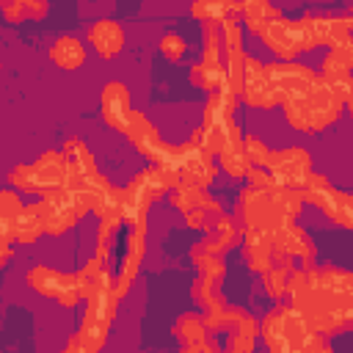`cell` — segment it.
Here are the masks:
<instances>
[{"label": "cell", "instance_id": "obj_1", "mask_svg": "<svg viewBox=\"0 0 353 353\" xmlns=\"http://www.w3.org/2000/svg\"><path fill=\"white\" fill-rule=\"evenodd\" d=\"M146 251V223H127L124 218H105L97 229V259L110 270L113 290L124 298L141 270Z\"/></svg>", "mask_w": 353, "mask_h": 353}, {"label": "cell", "instance_id": "obj_2", "mask_svg": "<svg viewBox=\"0 0 353 353\" xmlns=\"http://www.w3.org/2000/svg\"><path fill=\"white\" fill-rule=\"evenodd\" d=\"M259 336L265 339L268 353H334L328 339L309 328L292 303H276L259 320Z\"/></svg>", "mask_w": 353, "mask_h": 353}, {"label": "cell", "instance_id": "obj_3", "mask_svg": "<svg viewBox=\"0 0 353 353\" xmlns=\"http://www.w3.org/2000/svg\"><path fill=\"white\" fill-rule=\"evenodd\" d=\"M290 303L292 309L309 323V328H314L317 334H323L325 339L328 336H336L347 328V317L339 314L323 295L320 290V276H317V268H309V270H295L292 273V281H290Z\"/></svg>", "mask_w": 353, "mask_h": 353}, {"label": "cell", "instance_id": "obj_4", "mask_svg": "<svg viewBox=\"0 0 353 353\" xmlns=\"http://www.w3.org/2000/svg\"><path fill=\"white\" fill-rule=\"evenodd\" d=\"M281 110H284V119H287L290 127H295L301 132H320V130L339 121V116L345 110V102L320 77L309 91L284 99Z\"/></svg>", "mask_w": 353, "mask_h": 353}, {"label": "cell", "instance_id": "obj_5", "mask_svg": "<svg viewBox=\"0 0 353 353\" xmlns=\"http://www.w3.org/2000/svg\"><path fill=\"white\" fill-rule=\"evenodd\" d=\"M179 185V174L160 168V165H146L141 168L130 185L124 188V221L127 223H146V212L149 207L168 196L174 188Z\"/></svg>", "mask_w": 353, "mask_h": 353}, {"label": "cell", "instance_id": "obj_6", "mask_svg": "<svg viewBox=\"0 0 353 353\" xmlns=\"http://www.w3.org/2000/svg\"><path fill=\"white\" fill-rule=\"evenodd\" d=\"M212 157H215V154H212V149H210L207 132H204L201 127H196L185 143L174 146L171 171L179 174V185L207 190V188L215 182V176H218V165H215Z\"/></svg>", "mask_w": 353, "mask_h": 353}, {"label": "cell", "instance_id": "obj_7", "mask_svg": "<svg viewBox=\"0 0 353 353\" xmlns=\"http://www.w3.org/2000/svg\"><path fill=\"white\" fill-rule=\"evenodd\" d=\"M61 154L66 160V188L80 190L88 199V207H94L97 199L105 193L108 179L99 174L91 149L80 138H66L61 146Z\"/></svg>", "mask_w": 353, "mask_h": 353}, {"label": "cell", "instance_id": "obj_8", "mask_svg": "<svg viewBox=\"0 0 353 353\" xmlns=\"http://www.w3.org/2000/svg\"><path fill=\"white\" fill-rule=\"evenodd\" d=\"M116 306H119V295L110 287L99 290L94 298L85 301V312L80 317V328H77V339L83 345L85 353H99L105 339H108V328L116 320Z\"/></svg>", "mask_w": 353, "mask_h": 353}, {"label": "cell", "instance_id": "obj_9", "mask_svg": "<svg viewBox=\"0 0 353 353\" xmlns=\"http://www.w3.org/2000/svg\"><path fill=\"white\" fill-rule=\"evenodd\" d=\"M237 218L243 221V229H262L276 234L279 229L290 226L287 218L281 215L273 190H256V188H243L237 196Z\"/></svg>", "mask_w": 353, "mask_h": 353}, {"label": "cell", "instance_id": "obj_10", "mask_svg": "<svg viewBox=\"0 0 353 353\" xmlns=\"http://www.w3.org/2000/svg\"><path fill=\"white\" fill-rule=\"evenodd\" d=\"M301 196H303V201L314 204L328 221L353 232V196L334 188L323 174H312L309 182L303 185Z\"/></svg>", "mask_w": 353, "mask_h": 353}, {"label": "cell", "instance_id": "obj_11", "mask_svg": "<svg viewBox=\"0 0 353 353\" xmlns=\"http://www.w3.org/2000/svg\"><path fill=\"white\" fill-rule=\"evenodd\" d=\"M39 204H41V218H44V234H52V237L77 226L80 218L91 210L88 199L80 190H69V188L39 199Z\"/></svg>", "mask_w": 353, "mask_h": 353}, {"label": "cell", "instance_id": "obj_12", "mask_svg": "<svg viewBox=\"0 0 353 353\" xmlns=\"http://www.w3.org/2000/svg\"><path fill=\"white\" fill-rule=\"evenodd\" d=\"M124 135H127V141L135 146V152L149 160V165H160V168H168V171H171L174 146L163 141L157 124H154L146 113L135 110L132 119H130V124H127V130H124Z\"/></svg>", "mask_w": 353, "mask_h": 353}, {"label": "cell", "instance_id": "obj_13", "mask_svg": "<svg viewBox=\"0 0 353 353\" xmlns=\"http://www.w3.org/2000/svg\"><path fill=\"white\" fill-rule=\"evenodd\" d=\"M314 243L298 223H290L273 234V265H281L287 270H309L314 268Z\"/></svg>", "mask_w": 353, "mask_h": 353}, {"label": "cell", "instance_id": "obj_14", "mask_svg": "<svg viewBox=\"0 0 353 353\" xmlns=\"http://www.w3.org/2000/svg\"><path fill=\"white\" fill-rule=\"evenodd\" d=\"M28 287L36 295H44V298L55 301L63 309H72V306H77L83 301L80 287H77V276L55 270V268H47V265H33L28 270Z\"/></svg>", "mask_w": 353, "mask_h": 353}, {"label": "cell", "instance_id": "obj_15", "mask_svg": "<svg viewBox=\"0 0 353 353\" xmlns=\"http://www.w3.org/2000/svg\"><path fill=\"white\" fill-rule=\"evenodd\" d=\"M268 168L273 171L279 185L287 188V190H303V185L314 174L312 171V154L303 146H287V149L273 152Z\"/></svg>", "mask_w": 353, "mask_h": 353}, {"label": "cell", "instance_id": "obj_16", "mask_svg": "<svg viewBox=\"0 0 353 353\" xmlns=\"http://www.w3.org/2000/svg\"><path fill=\"white\" fill-rule=\"evenodd\" d=\"M268 74H270L281 102L309 91L320 80V72H314L298 61H273V63H268Z\"/></svg>", "mask_w": 353, "mask_h": 353}, {"label": "cell", "instance_id": "obj_17", "mask_svg": "<svg viewBox=\"0 0 353 353\" xmlns=\"http://www.w3.org/2000/svg\"><path fill=\"white\" fill-rule=\"evenodd\" d=\"M240 97L248 108H259V110H270V108L281 105L279 91L268 74V63H262L259 58L248 55V69H245V83H243Z\"/></svg>", "mask_w": 353, "mask_h": 353}, {"label": "cell", "instance_id": "obj_18", "mask_svg": "<svg viewBox=\"0 0 353 353\" xmlns=\"http://www.w3.org/2000/svg\"><path fill=\"white\" fill-rule=\"evenodd\" d=\"M132 113L135 110H132V102H130V88L121 80H108L99 91V116H102V121L110 130L124 132Z\"/></svg>", "mask_w": 353, "mask_h": 353}, {"label": "cell", "instance_id": "obj_19", "mask_svg": "<svg viewBox=\"0 0 353 353\" xmlns=\"http://www.w3.org/2000/svg\"><path fill=\"white\" fill-rule=\"evenodd\" d=\"M317 276H320V290H323L325 301L339 314H345L350 320V314H353V273L325 265V268H317Z\"/></svg>", "mask_w": 353, "mask_h": 353}, {"label": "cell", "instance_id": "obj_20", "mask_svg": "<svg viewBox=\"0 0 353 353\" xmlns=\"http://www.w3.org/2000/svg\"><path fill=\"white\" fill-rule=\"evenodd\" d=\"M259 39L268 44V50L279 58V61H292L301 50V33H298V19H287V17H279L273 19L262 33Z\"/></svg>", "mask_w": 353, "mask_h": 353}, {"label": "cell", "instance_id": "obj_21", "mask_svg": "<svg viewBox=\"0 0 353 353\" xmlns=\"http://www.w3.org/2000/svg\"><path fill=\"white\" fill-rule=\"evenodd\" d=\"M30 165H33V176H36V196L44 199V196L66 188V160L61 152L47 149Z\"/></svg>", "mask_w": 353, "mask_h": 353}, {"label": "cell", "instance_id": "obj_22", "mask_svg": "<svg viewBox=\"0 0 353 353\" xmlns=\"http://www.w3.org/2000/svg\"><path fill=\"white\" fill-rule=\"evenodd\" d=\"M243 259L254 273H265L273 268V234L262 229H243Z\"/></svg>", "mask_w": 353, "mask_h": 353}, {"label": "cell", "instance_id": "obj_23", "mask_svg": "<svg viewBox=\"0 0 353 353\" xmlns=\"http://www.w3.org/2000/svg\"><path fill=\"white\" fill-rule=\"evenodd\" d=\"M88 41H91V47H94V52L99 58L110 61V58H116L124 50V28L116 19H110V17H102V19H97L91 25Z\"/></svg>", "mask_w": 353, "mask_h": 353}, {"label": "cell", "instance_id": "obj_24", "mask_svg": "<svg viewBox=\"0 0 353 353\" xmlns=\"http://www.w3.org/2000/svg\"><path fill=\"white\" fill-rule=\"evenodd\" d=\"M50 61L63 72H74L85 61V47L77 36H58L50 47Z\"/></svg>", "mask_w": 353, "mask_h": 353}, {"label": "cell", "instance_id": "obj_25", "mask_svg": "<svg viewBox=\"0 0 353 353\" xmlns=\"http://www.w3.org/2000/svg\"><path fill=\"white\" fill-rule=\"evenodd\" d=\"M240 226H237V221L234 218H229V215H221L218 221H215V226H212V232L210 234H204V240H201V245L210 251V254H226L229 248H234L237 245V240H240Z\"/></svg>", "mask_w": 353, "mask_h": 353}, {"label": "cell", "instance_id": "obj_26", "mask_svg": "<svg viewBox=\"0 0 353 353\" xmlns=\"http://www.w3.org/2000/svg\"><path fill=\"white\" fill-rule=\"evenodd\" d=\"M77 287H80V295H83V301H88V298H94L99 290H105V287H110L113 284V276H110V270L94 256V259H88L77 273Z\"/></svg>", "mask_w": 353, "mask_h": 353}, {"label": "cell", "instance_id": "obj_27", "mask_svg": "<svg viewBox=\"0 0 353 353\" xmlns=\"http://www.w3.org/2000/svg\"><path fill=\"white\" fill-rule=\"evenodd\" d=\"M44 234V218H41V204L33 201V204H25L22 212L17 215L14 221V240L28 245V243H36L39 237Z\"/></svg>", "mask_w": 353, "mask_h": 353}, {"label": "cell", "instance_id": "obj_28", "mask_svg": "<svg viewBox=\"0 0 353 353\" xmlns=\"http://www.w3.org/2000/svg\"><path fill=\"white\" fill-rule=\"evenodd\" d=\"M171 334H174L182 345H201V342L210 339V328H207L204 317L196 314V312H185V314H179L176 323L171 325Z\"/></svg>", "mask_w": 353, "mask_h": 353}, {"label": "cell", "instance_id": "obj_29", "mask_svg": "<svg viewBox=\"0 0 353 353\" xmlns=\"http://www.w3.org/2000/svg\"><path fill=\"white\" fill-rule=\"evenodd\" d=\"M353 39V14H334L323 22V44L328 50H342Z\"/></svg>", "mask_w": 353, "mask_h": 353}, {"label": "cell", "instance_id": "obj_30", "mask_svg": "<svg viewBox=\"0 0 353 353\" xmlns=\"http://www.w3.org/2000/svg\"><path fill=\"white\" fill-rule=\"evenodd\" d=\"M281 17V11L276 8V6H270V3H265V0H248V3H243V22H245V28L251 30V33H262L273 19H279Z\"/></svg>", "mask_w": 353, "mask_h": 353}, {"label": "cell", "instance_id": "obj_31", "mask_svg": "<svg viewBox=\"0 0 353 353\" xmlns=\"http://www.w3.org/2000/svg\"><path fill=\"white\" fill-rule=\"evenodd\" d=\"M190 262L199 268V273H204V276H210V279H215V281H223V276H226V262H223V256H221V254H210L201 243H196V245L190 248Z\"/></svg>", "mask_w": 353, "mask_h": 353}, {"label": "cell", "instance_id": "obj_32", "mask_svg": "<svg viewBox=\"0 0 353 353\" xmlns=\"http://www.w3.org/2000/svg\"><path fill=\"white\" fill-rule=\"evenodd\" d=\"M212 196H207V190H199V188H188V185H176L171 193H168V204L179 212H190V210H199L210 201Z\"/></svg>", "mask_w": 353, "mask_h": 353}, {"label": "cell", "instance_id": "obj_33", "mask_svg": "<svg viewBox=\"0 0 353 353\" xmlns=\"http://www.w3.org/2000/svg\"><path fill=\"white\" fill-rule=\"evenodd\" d=\"M292 273L295 270H287L281 265H273L262 273V287H265V295L273 298V301H281L284 295H290V281H292Z\"/></svg>", "mask_w": 353, "mask_h": 353}, {"label": "cell", "instance_id": "obj_34", "mask_svg": "<svg viewBox=\"0 0 353 353\" xmlns=\"http://www.w3.org/2000/svg\"><path fill=\"white\" fill-rule=\"evenodd\" d=\"M91 212H97L99 221H105V218H124V188L108 185L105 193L91 207Z\"/></svg>", "mask_w": 353, "mask_h": 353}, {"label": "cell", "instance_id": "obj_35", "mask_svg": "<svg viewBox=\"0 0 353 353\" xmlns=\"http://www.w3.org/2000/svg\"><path fill=\"white\" fill-rule=\"evenodd\" d=\"M215 157H218L221 168H223L229 176L243 179V176L251 171V160H248V154H245V146H243V143H240V146H232V149H223V152H218Z\"/></svg>", "mask_w": 353, "mask_h": 353}, {"label": "cell", "instance_id": "obj_36", "mask_svg": "<svg viewBox=\"0 0 353 353\" xmlns=\"http://www.w3.org/2000/svg\"><path fill=\"white\" fill-rule=\"evenodd\" d=\"M323 22L325 17H317V14H303L298 19V33H301V50L309 52L314 47L323 44Z\"/></svg>", "mask_w": 353, "mask_h": 353}, {"label": "cell", "instance_id": "obj_37", "mask_svg": "<svg viewBox=\"0 0 353 353\" xmlns=\"http://www.w3.org/2000/svg\"><path fill=\"white\" fill-rule=\"evenodd\" d=\"M226 77H229V85L232 91L240 97L243 94V83H245V69H248V52L240 50H229L226 55Z\"/></svg>", "mask_w": 353, "mask_h": 353}, {"label": "cell", "instance_id": "obj_38", "mask_svg": "<svg viewBox=\"0 0 353 353\" xmlns=\"http://www.w3.org/2000/svg\"><path fill=\"white\" fill-rule=\"evenodd\" d=\"M3 14L11 19V22H25V19H39L47 14V3H36V0H17V3H3L0 6Z\"/></svg>", "mask_w": 353, "mask_h": 353}, {"label": "cell", "instance_id": "obj_39", "mask_svg": "<svg viewBox=\"0 0 353 353\" xmlns=\"http://www.w3.org/2000/svg\"><path fill=\"white\" fill-rule=\"evenodd\" d=\"M232 14V3H190V17H196L201 25H221Z\"/></svg>", "mask_w": 353, "mask_h": 353}, {"label": "cell", "instance_id": "obj_40", "mask_svg": "<svg viewBox=\"0 0 353 353\" xmlns=\"http://www.w3.org/2000/svg\"><path fill=\"white\" fill-rule=\"evenodd\" d=\"M243 146H245V154L251 160V168H268L270 165V157H273V149L256 138V135H245L243 138Z\"/></svg>", "mask_w": 353, "mask_h": 353}, {"label": "cell", "instance_id": "obj_41", "mask_svg": "<svg viewBox=\"0 0 353 353\" xmlns=\"http://www.w3.org/2000/svg\"><path fill=\"white\" fill-rule=\"evenodd\" d=\"M8 185L17 193H36V176H33V165L19 163L8 171Z\"/></svg>", "mask_w": 353, "mask_h": 353}, {"label": "cell", "instance_id": "obj_42", "mask_svg": "<svg viewBox=\"0 0 353 353\" xmlns=\"http://www.w3.org/2000/svg\"><path fill=\"white\" fill-rule=\"evenodd\" d=\"M243 19H237L234 14H229L223 22H221V41H223V55L229 50H240V39H243Z\"/></svg>", "mask_w": 353, "mask_h": 353}, {"label": "cell", "instance_id": "obj_43", "mask_svg": "<svg viewBox=\"0 0 353 353\" xmlns=\"http://www.w3.org/2000/svg\"><path fill=\"white\" fill-rule=\"evenodd\" d=\"M157 50H160V55H163L165 61H174V63H176V61H182V55H185L188 44H185V39H182L179 33L168 30V33H163V36H160Z\"/></svg>", "mask_w": 353, "mask_h": 353}, {"label": "cell", "instance_id": "obj_44", "mask_svg": "<svg viewBox=\"0 0 353 353\" xmlns=\"http://www.w3.org/2000/svg\"><path fill=\"white\" fill-rule=\"evenodd\" d=\"M245 179H248V188H256V190H279L281 188L270 168H251L245 174Z\"/></svg>", "mask_w": 353, "mask_h": 353}, {"label": "cell", "instance_id": "obj_45", "mask_svg": "<svg viewBox=\"0 0 353 353\" xmlns=\"http://www.w3.org/2000/svg\"><path fill=\"white\" fill-rule=\"evenodd\" d=\"M182 353H223L212 339L201 342V345H182Z\"/></svg>", "mask_w": 353, "mask_h": 353}, {"label": "cell", "instance_id": "obj_46", "mask_svg": "<svg viewBox=\"0 0 353 353\" xmlns=\"http://www.w3.org/2000/svg\"><path fill=\"white\" fill-rule=\"evenodd\" d=\"M61 353H85V350H83V345H80V339H77V336H72V339L66 342V347H63Z\"/></svg>", "mask_w": 353, "mask_h": 353}, {"label": "cell", "instance_id": "obj_47", "mask_svg": "<svg viewBox=\"0 0 353 353\" xmlns=\"http://www.w3.org/2000/svg\"><path fill=\"white\" fill-rule=\"evenodd\" d=\"M339 52L345 55V61H347V66H350V72H353V39H350V41H347V44H345Z\"/></svg>", "mask_w": 353, "mask_h": 353}, {"label": "cell", "instance_id": "obj_48", "mask_svg": "<svg viewBox=\"0 0 353 353\" xmlns=\"http://www.w3.org/2000/svg\"><path fill=\"white\" fill-rule=\"evenodd\" d=\"M345 110H347L350 119H353V83H350V91H347V97H345Z\"/></svg>", "mask_w": 353, "mask_h": 353}, {"label": "cell", "instance_id": "obj_49", "mask_svg": "<svg viewBox=\"0 0 353 353\" xmlns=\"http://www.w3.org/2000/svg\"><path fill=\"white\" fill-rule=\"evenodd\" d=\"M347 328H353V314H350V323H347Z\"/></svg>", "mask_w": 353, "mask_h": 353}]
</instances>
